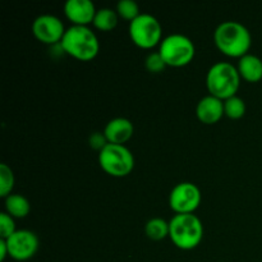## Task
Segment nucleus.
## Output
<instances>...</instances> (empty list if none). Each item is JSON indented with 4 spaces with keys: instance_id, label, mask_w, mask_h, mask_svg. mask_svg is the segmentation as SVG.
<instances>
[{
    "instance_id": "f257e3e1",
    "label": "nucleus",
    "mask_w": 262,
    "mask_h": 262,
    "mask_svg": "<svg viewBox=\"0 0 262 262\" xmlns=\"http://www.w3.org/2000/svg\"><path fill=\"white\" fill-rule=\"evenodd\" d=\"M214 42L217 50L228 58H238L247 55L252 37L246 26L235 20L220 23L214 32Z\"/></svg>"
},
{
    "instance_id": "f03ea898",
    "label": "nucleus",
    "mask_w": 262,
    "mask_h": 262,
    "mask_svg": "<svg viewBox=\"0 0 262 262\" xmlns=\"http://www.w3.org/2000/svg\"><path fill=\"white\" fill-rule=\"evenodd\" d=\"M60 46L64 53L81 61L92 60L100 51L99 38L91 28L84 26H71L64 33Z\"/></svg>"
},
{
    "instance_id": "7ed1b4c3",
    "label": "nucleus",
    "mask_w": 262,
    "mask_h": 262,
    "mask_svg": "<svg viewBox=\"0 0 262 262\" xmlns=\"http://www.w3.org/2000/svg\"><path fill=\"white\" fill-rule=\"evenodd\" d=\"M169 227V238L179 250H194L204 238V225L194 214H176Z\"/></svg>"
},
{
    "instance_id": "20e7f679",
    "label": "nucleus",
    "mask_w": 262,
    "mask_h": 262,
    "mask_svg": "<svg viewBox=\"0 0 262 262\" xmlns=\"http://www.w3.org/2000/svg\"><path fill=\"white\" fill-rule=\"evenodd\" d=\"M241 86V76L237 67L228 61L211 66L206 76V87L211 96L227 100L237 95Z\"/></svg>"
},
{
    "instance_id": "39448f33",
    "label": "nucleus",
    "mask_w": 262,
    "mask_h": 262,
    "mask_svg": "<svg viewBox=\"0 0 262 262\" xmlns=\"http://www.w3.org/2000/svg\"><path fill=\"white\" fill-rule=\"evenodd\" d=\"M159 54L165 61L166 67L182 68L193 60L196 48L189 37L181 33H173L163 38L159 45Z\"/></svg>"
},
{
    "instance_id": "423d86ee",
    "label": "nucleus",
    "mask_w": 262,
    "mask_h": 262,
    "mask_svg": "<svg viewBox=\"0 0 262 262\" xmlns=\"http://www.w3.org/2000/svg\"><path fill=\"white\" fill-rule=\"evenodd\" d=\"M99 164L102 170L114 178H123L135 168L133 154L124 145L107 143L99 151Z\"/></svg>"
},
{
    "instance_id": "0eeeda50",
    "label": "nucleus",
    "mask_w": 262,
    "mask_h": 262,
    "mask_svg": "<svg viewBox=\"0 0 262 262\" xmlns=\"http://www.w3.org/2000/svg\"><path fill=\"white\" fill-rule=\"evenodd\" d=\"M129 37L137 48L152 49L163 41V28L158 18L151 14H140L129 23Z\"/></svg>"
},
{
    "instance_id": "6e6552de",
    "label": "nucleus",
    "mask_w": 262,
    "mask_h": 262,
    "mask_svg": "<svg viewBox=\"0 0 262 262\" xmlns=\"http://www.w3.org/2000/svg\"><path fill=\"white\" fill-rule=\"evenodd\" d=\"M201 191L191 182H182L171 189L169 206L176 214H193L201 204Z\"/></svg>"
},
{
    "instance_id": "1a4fd4ad",
    "label": "nucleus",
    "mask_w": 262,
    "mask_h": 262,
    "mask_svg": "<svg viewBox=\"0 0 262 262\" xmlns=\"http://www.w3.org/2000/svg\"><path fill=\"white\" fill-rule=\"evenodd\" d=\"M7 242L9 257L15 261H27L32 258L38 251L40 241L38 237L31 230L20 229L10 235Z\"/></svg>"
},
{
    "instance_id": "9d476101",
    "label": "nucleus",
    "mask_w": 262,
    "mask_h": 262,
    "mask_svg": "<svg viewBox=\"0 0 262 262\" xmlns=\"http://www.w3.org/2000/svg\"><path fill=\"white\" fill-rule=\"evenodd\" d=\"M66 31L63 22L51 14L38 15L32 23V33L35 38L46 45L60 43Z\"/></svg>"
},
{
    "instance_id": "9b49d317",
    "label": "nucleus",
    "mask_w": 262,
    "mask_h": 262,
    "mask_svg": "<svg viewBox=\"0 0 262 262\" xmlns=\"http://www.w3.org/2000/svg\"><path fill=\"white\" fill-rule=\"evenodd\" d=\"M96 8L90 0H68L64 4V14L73 26L89 27L94 22Z\"/></svg>"
},
{
    "instance_id": "f8f14e48",
    "label": "nucleus",
    "mask_w": 262,
    "mask_h": 262,
    "mask_svg": "<svg viewBox=\"0 0 262 262\" xmlns=\"http://www.w3.org/2000/svg\"><path fill=\"white\" fill-rule=\"evenodd\" d=\"M196 115L201 123L206 125L216 124L224 117V101L217 97L207 95L202 97L196 107Z\"/></svg>"
},
{
    "instance_id": "ddd939ff",
    "label": "nucleus",
    "mask_w": 262,
    "mask_h": 262,
    "mask_svg": "<svg viewBox=\"0 0 262 262\" xmlns=\"http://www.w3.org/2000/svg\"><path fill=\"white\" fill-rule=\"evenodd\" d=\"M135 127L133 123L127 118H114L109 120L105 125L104 136L106 138L107 143H114V145H124L125 142L132 138Z\"/></svg>"
},
{
    "instance_id": "4468645a",
    "label": "nucleus",
    "mask_w": 262,
    "mask_h": 262,
    "mask_svg": "<svg viewBox=\"0 0 262 262\" xmlns=\"http://www.w3.org/2000/svg\"><path fill=\"white\" fill-rule=\"evenodd\" d=\"M241 78L250 83H257L262 79V60L253 54L242 56L237 66Z\"/></svg>"
},
{
    "instance_id": "2eb2a0df",
    "label": "nucleus",
    "mask_w": 262,
    "mask_h": 262,
    "mask_svg": "<svg viewBox=\"0 0 262 262\" xmlns=\"http://www.w3.org/2000/svg\"><path fill=\"white\" fill-rule=\"evenodd\" d=\"M31 211V204L25 196L12 193L5 199V212L14 219H25Z\"/></svg>"
},
{
    "instance_id": "dca6fc26",
    "label": "nucleus",
    "mask_w": 262,
    "mask_h": 262,
    "mask_svg": "<svg viewBox=\"0 0 262 262\" xmlns=\"http://www.w3.org/2000/svg\"><path fill=\"white\" fill-rule=\"evenodd\" d=\"M118 18L119 15H118L117 10H113L110 8H101L96 12L92 26L102 32H109L117 27Z\"/></svg>"
},
{
    "instance_id": "f3484780",
    "label": "nucleus",
    "mask_w": 262,
    "mask_h": 262,
    "mask_svg": "<svg viewBox=\"0 0 262 262\" xmlns=\"http://www.w3.org/2000/svg\"><path fill=\"white\" fill-rule=\"evenodd\" d=\"M169 223L161 217L150 219L145 225V233L151 241H163L164 238L169 237Z\"/></svg>"
},
{
    "instance_id": "a211bd4d",
    "label": "nucleus",
    "mask_w": 262,
    "mask_h": 262,
    "mask_svg": "<svg viewBox=\"0 0 262 262\" xmlns=\"http://www.w3.org/2000/svg\"><path fill=\"white\" fill-rule=\"evenodd\" d=\"M224 114L229 119H241L246 114V102L239 96H237V95L224 100Z\"/></svg>"
},
{
    "instance_id": "6ab92c4d",
    "label": "nucleus",
    "mask_w": 262,
    "mask_h": 262,
    "mask_svg": "<svg viewBox=\"0 0 262 262\" xmlns=\"http://www.w3.org/2000/svg\"><path fill=\"white\" fill-rule=\"evenodd\" d=\"M14 174L7 164H0V196L7 199L14 188Z\"/></svg>"
},
{
    "instance_id": "aec40b11",
    "label": "nucleus",
    "mask_w": 262,
    "mask_h": 262,
    "mask_svg": "<svg viewBox=\"0 0 262 262\" xmlns=\"http://www.w3.org/2000/svg\"><path fill=\"white\" fill-rule=\"evenodd\" d=\"M117 13L120 18L129 20V23L141 14L140 7L133 0H120L117 4Z\"/></svg>"
},
{
    "instance_id": "412c9836",
    "label": "nucleus",
    "mask_w": 262,
    "mask_h": 262,
    "mask_svg": "<svg viewBox=\"0 0 262 262\" xmlns=\"http://www.w3.org/2000/svg\"><path fill=\"white\" fill-rule=\"evenodd\" d=\"M15 232L17 229H15L14 217H12L5 211L2 212L0 214V237L2 239H8Z\"/></svg>"
},
{
    "instance_id": "4be33fe9",
    "label": "nucleus",
    "mask_w": 262,
    "mask_h": 262,
    "mask_svg": "<svg viewBox=\"0 0 262 262\" xmlns=\"http://www.w3.org/2000/svg\"><path fill=\"white\" fill-rule=\"evenodd\" d=\"M145 66L146 69H147L150 73H161V72L166 68L165 61L163 60V58H161V55L159 54V51L148 54L147 58H146L145 60Z\"/></svg>"
},
{
    "instance_id": "5701e85b",
    "label": "nucleus",
    "mask_w": 262,
    "mask_h": 262,
    "mask_svg": "<svg viewBox=\"0 0 262 262\" xmlns=\"http://www.w3.org/2000/svg\"><path fill=\"white\" fill-rule=\"evenodd\" d=\"M90 143H91V146H94L95 148H97V150H101L104 146L107 145V141L106 138H105L104 135H100V133H94V135L91 136V138H90Z\"/></svg>"
},
{
    "instance_id": "b1692460",
    "label": "nucleus",
    "mask_w": 262,
    "mask_h": 262,
    "mask_svg": "<svg viewBox=\"0 0 262 262\" xmlns=\"http://www.w3.org/2000/svg\"><path fill=\"white\" fill-rule=\"evenodd\" d=\"M8 256H9V251H8L7 242L4 239H0V261L4 262Z\"/></svg>"
}]
</instances>
